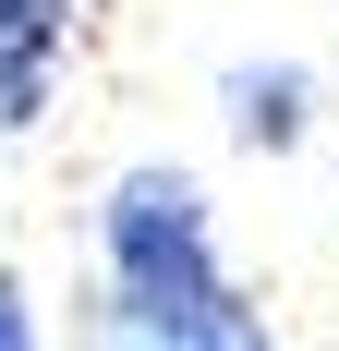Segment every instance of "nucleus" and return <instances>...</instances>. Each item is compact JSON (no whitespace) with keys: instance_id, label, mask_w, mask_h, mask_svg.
<instances>
[{"instance_id":"obj_3","label":"nucleus","mask_w":339,"mask_h":351,"mask_svg":"<svg viewBox=\"0 0 339 351\" xmlns=\"http://www.w3.org/2000/svg\"><path fill=\"white\" fill-rule=\"evenodd\" d=\"M73 12L85 0H0V134H36L49 121V73L73 49Z\"/></svg>"},{"instance_id":"obj_4","label":"nucleus","mask_w":339,"mask_h":351,"mask_svg":"<svg viewBox=\"0 0 339 351\" xmlns=\"http://www.w3.org/2000/svg\"><path fill=\"white\" fill-rule=\"evenodd\" d=\"M218 97H231V134H242V145H303V121H315V73H303V61H242Z\"/></svg>"},{"instance_id":"obj_1","label":"nucleus","mask_w":339,"mask_h":351,"mask_svg":"<svg viewBox=\"0 0 339 351\" xmlns=\"http://www.w3.org/2000/svg\"><path fill=\"white\" fill-rule=\"evenodd\" d=\"M97 254H109V303H206L218 279V230H206L194 170H121L97 206Z\"/></svg>"},{"instance_id":"obj_2","label":"nucleus","mask_w":339,"mask_h":351,"mask_svg":"<svg viewBox=\"0 0 339 351\" xmlns=\"http://www.w3.org/2000/svg\"><path fill=\"white\" fill-rule=\"evenodd\" d=\"M97 351H279V339L242 291H206V303H97Z\"/></svg>"},{"instance_id":"obj_5","label":"nucleus","mask_w":339,"mask_h":351,"mask_svg":"<svg viewBox=\"0 0 339 351\" xmlns=\"http://www.w3.org/2000/svg\"><path fill=\"white\" fill-rule=\"evenodd\" d=\"M0 351H49V339H36V303H25V279H12V267H0Z\"/></svg>"}]
</instances>
